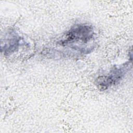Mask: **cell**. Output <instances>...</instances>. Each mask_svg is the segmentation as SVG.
<instances>
[{"instance_id": "1", "label": "cell", "mask_w": 133, "mask_h": 133, "mask_svg": "<svg viewBox=\"0 0 133 133\" xmlns=\"http://www.w3.org/2000/svg\"><path fill=\"white\" fill-rule=\"evenodd\" d=\"M94 31L91 25L79 24L71 28L60 42L63 46H75L76 44H85L94 38Z\"/></svg>"}, {"instance_id": "3", "label": "cell", "mask_w": 133, "mask_h": 133, "mask_svg": "<svg viewBox=\"0 0 133 133\" xmlns=\"http://www.w3.org/2000/svg\"><path fill=\"white\" fill-rule=\"evenodd\" d=\"M20 38L16 34L10 35L5 40L4 45H2V50L5 55H9L16 51L19 45Z\"/></svg>"}, {"instance_id": "2", "label": "cell", "mask_w": 133, "mask_h": 133, "mask_svg": "<svg viewBox=\"0 0 133 133\" xmlns=\"http://www.w3.org/2000/svg\"><path fill=\"white\" fill-rule=\"evenodd\" d=\"M129 63L127 62L120 66L114 67L107 74L101 75L96 79V85L101 90H104L118 84L129 70Z\"/></svg>"}]
</instances>
